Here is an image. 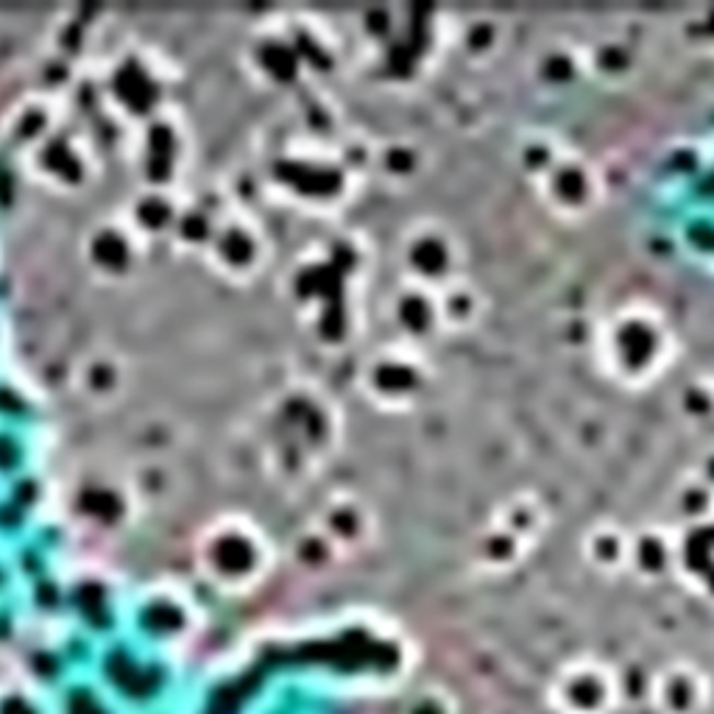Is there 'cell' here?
Segmentation results:
<instances>
[{
  "mask_svg": "<svg viewBox=\"0 0 714 714\" xmlns=\"http://www.w3.org/2000/svg\"><path fill=\"white\" fill-rule=\"evenodd\" d=\"M405 714H457V703L441 686H424L407 701Z\"/></svg>",
  "mask_w": 714,
  "mask_h": 714,
  "instance_id": "3",
  "label": "cell"
},
{
  "mask_svg": "<svg viewBox=\"0 0 714 714\" xmlns=\"http://www.w3.org/2000/svg\"><path fill=\"white\" fill-rule=\"evenodd\" d=\"M547 698L558 714H611L623 692L614 670L603 661H575L553 678Z\"/></svg>",
  "mask_w": 714,
  "mask_h": 714,
  "instance_id": "1",
  "label": "cell"
},
{
  "mask_svg": "<svg viewBox=\"0 0 714 714\" xmlns=\"http://www.w3.org/2000/svg\"><path fill=\"white\" fill-rule=\"evenodd\" d=\"M709 698V678L686 661L665 667L650 684V703L658 714H703Z\"/></svg>",
  "mask_w": 714,
  "mask_h": 714,
  "instance_id": "2",
  "label": "cell"
},
{
  "mask_svg": "<svg viewBox=\"0 0 714 714\" xmlns=\"http://www.w3.org/2000/svg\"><path fill=\"white\" fill-rule=\"evenodd\" d=\"M0 714H45L42 701L25 690L0 692Z\"/></svg>",
  "mask_w": 714,
  "mask_h": 714,
  "instance_id": "4",
  "label": "cell"
}]
</instances>
